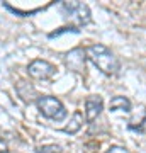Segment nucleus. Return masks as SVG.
<instances>
[{"label": "nucleus", "mask_w": 146, "mask_h": 153, "mask_svg": "<svg viewBox=\"0 0 146 153\" xmlns=\"http://www.w3.org/2000/svg\"><path fill=\"white\" fill-rule=\"evenodd\" d=\"M105 153H129L127 150H126L124 146H119V145H114V146H110Z\"/></svg>", "instance_id": "obj_12"}, {"label": "nucleus", "mask_w": 146, "mask_h": 153, "mask_svg": "<svg viewBox=\"0 0 146 153\" xmlns=\"http://www.w3.org/2000/svg\"><path fill=\"white\" fill-rule=\"evenodd\" d=\"M85 63H87V53L85 49L82 48H75L65 55V65L76 73H82L85 70Z\"/></svg>", "instance_id": "obj_5"}, {"label": "nucleus", "mask_w": 146, "mask_h": 153, "mask_svg": "<svg viewBox=\"0 0 146 153\" xmlns=\"http://www.w3.org/2000/svg\"><path fill=\"white\" fill-rule=\"evenodd\" d=\"M27 73L36 80H49L56 73V68L46 60H34L27 66Z\"/></svg>", "instance_id": "obj_4"}, {"label": "nucleus", "mask_w": 146, "mask_h": 153, "mask_svg": "<svg viewBox=\"0 0 146 153\" xmlns=\"http://www.w3.org/2000/svg\"><path fill=\"white\" fill-rule=\"evenodd\" d=\"M104 109V99L100 95H88L85 99V119L93 123Z\"/></svg>", "instance_id": "obj_6"}, {"label": "nucleus", "mask_w": 146, "mask_h": 153, "mask_svg": "<svg viewBox=\"0 0 146 153\" xmlns=\"http://www.w3.org/2000/svg\"><path fill=\"white\" fill-rule=\"evenodd\" d=\"M17 94H19V97H22V100H26V102H33L34 99L38 100L34 87H31V85L26 83V82H19L17 83Z\"/></svg>", "instance_id": "obj_8"}, {"label": "nucleus", "mask_w": 146, "mask_h": 153, "mask_svg": "<svg viewBox=\"0 0 146 153\" xmlns=\"http://www.w3.org/2000/svg\"><path fill=\"white\" fill-rule=\"evenodd\" d=\"M0 153H9V146H7V143L0 138Z\"/></svg>", "instance_id": "obj_13"}, {"label": "nucleus", "mask_w": 146, "mask_h": 153, "mask_svg": "<svg viewBox=\"0 0 146 153\" xmlns=\"http://www.w3.org/2000/svg\"><path fill=\"white\" fill-rule=\"evenodd\" d=\"M38 153H61V146L58 145H43L38 148Z\"/></svg>", "instance_id": "obj_10"}, {"label": "nucleus", "mask_w": 146, "mask_h": 153, "mask_svg": "<svg viewBox=\"0 0 146 153\" xmlns=\"http://www.w3.org/2000/svg\"><path fill=\"white\" fill-rule=\"evenodd\" d=\"M131 100L124 95H116L110 99L109 102V109L110 111H119V112H131Z\"/></svg>", "instance_id": "obj_7"}, {"label": "nucleus", "mask_w": 146, "mask_h": 153, "mask_svg": "<svg viewBox=\"0 0 146 153\" xmlns=\"http://www.w3.org/2000/svg\"><path fill=\"white\" fill-rule=\"evenodd\" d=\"M66 33H78V29H75V27H61V29H58V31H54V33H51L49 34V38H56V36H61V34H66Z\"/></svg>", "instance_id": "obj_11"}, {"label": "nucleus", "mask_w": 146, "mask_h": 153, "mask_svg": "<svg viewBox=\"0 0 146 153\" xmlns=\"http://www.w3.org/2000/svg\"><path fill=\"white\" fill-rule=\"evenodd\" d=\"M85 53H87V58L92 61L104 75L114 76L119 73L121 61L117 60V56L114 55L107 46H104V44H92V46H88L85 49Z\"/></svg>", "instance_id": "obj_1"}, {"label": "nucleus", "mask_w": 146, "mask_h": 153, "mask_svg": "<svg viewBox=\"0 0 146 153\" xmlns=\"http://www.w3.org/2000/svg\"><path fill=\"white\" fill-rule=\"evenodd\" d=\"M61 10L65 14V19H68L75 29L92 22L90 9L83 2H61Z\"/></svg>", "instance_id": "obj_2"}, {"label": "nucleus", "mask_w": 146, "mask_h": 153, "mask_svg": "<svg viewBox=\"0 0 146 153\" xmlns=\"http://www.w3.org/2000/svg\"><path fill=\"white\" fill-rule=\"evenodd\" d=\"M82 124H83V114H82L80 111H75L73 116H71L70 123H68V126L63 131L68 133V134H75V133H78L82 129Z\"/></svg>", "instance_id": "obj_9"}, {"label": "nucleus", "mask_w": 146, "mask_h": 153, "mask_svg": "<svg viewBox=\"0 0 146 153\" xmlns=\"http://www.w3.org/2000/svg\"><path fill=\"white\" fill-rule=\"evenodd\" d=\"M36 105H38V111L44 117L53 121H63L66 117V109L63 102L60 99L51 97V95H41L36 100Z\"/></svg>", "instance_id": "obj_3"}]
</instances>
